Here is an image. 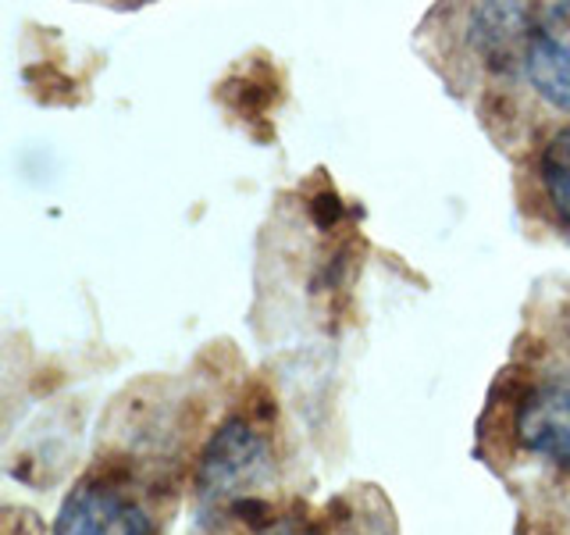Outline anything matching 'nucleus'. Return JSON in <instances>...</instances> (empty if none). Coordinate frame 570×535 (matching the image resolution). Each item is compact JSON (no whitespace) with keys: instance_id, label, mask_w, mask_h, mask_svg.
Listing matches in <instances>:
<instances>
[{"instance_id":"1","label":"nucleus","mask_w":570,"mask_h":535,"mask_svg":"<svg viewBox=\"0 0 570 535\" xmlns=\"http://www.w3.org/2000/svg\"><path fill=\"white\" fill-rule=\"evenodd\" d=\"M267 468V439L249 421H225L200 457L196 486L207 499L239 496Z\"/></svg>"},{"instance_id":"2","label":"nucleus","mask_w":570,"mask_h":535,"mask_svg":"<svg viewBox=\"0 0 570 535\" xmlns=\"http://www.w3.org/2000/svg\"><path fill=\"white\" fill-rule=\"evenodd\" d=\"M53 535H150V522L121 489L107 481H79L65 496Z\"/></svg>"},{"instance_id":"3","label":"nucleus","mask_w":570,"mask_h":535,"mask_svg":"<svg viewBox=\"0 0 570 535\" xmlns=\"http://www.w3.org/2000/svg\"><path fill=\"white\" fill-rule=\"evenodd\" d=\"M524 71L549 104L570 111V4L531 11Z\"/></svg>"},{"instance_id":"4","label":"nucleus","mask_w":570,"mask_h":535,"mask_svg":"<svg viewBox=\"0 0 570 535\" xmlns=\"http://www.w3.org/2000/svg\"><path fill=\"white\" fill-rule=\"evenodd\" d=\"M517 436L531 454L570 468V379L534 386L517 410Z\"/></svg>"},{"instance_id":"5","label":"nucleus","mask_w":570,"mask_h":535,"mask_svg":"<svg viewBox=\"0 0 570 535\" xmlns=\"http://www.w3.org/2000/svg\"><path fill=\"white\" fill-rule=\"evenodd\" d=\"M542 186L552 211L570 222V125L549 139L542 154Z\"/></svg>"}]
</instances>
